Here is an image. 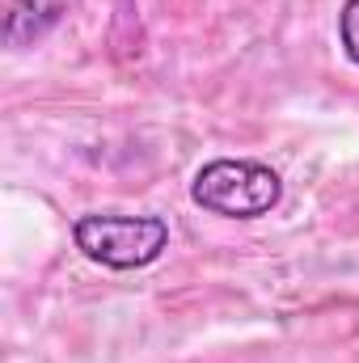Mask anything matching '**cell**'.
<instances>
[{
	"label": "cell",
	"mask_w": 359,
	"mask_h": 363,
	"mask_svg": "<svg viewBox=\"0 0 359 363\" xmlns=\"http://www.w3.org/2000/svg\"><path fill=\"white\" fill-rule=\"evenodd\" d=\"M190 199L211 211V216H224V220H258L279 207L283 199V182L279 174L263 165V161H233V157H220V161H207L194 182H190Z\"/></svg>",
	"instance_id": "7a4b0ae2"
},
{
	"label": "cell",
	"mask_w": 359,
	"mask_h": 363,
	"mask_svg": "<svg viewBox=\"0 0 359 363\" xmlns=\"http://www.w3.org/2000/svg\"><path fill=\"white\" fill-rule=\"evenodd\" d=\"M338 38H343L347 60L359 68V0H347L343 4V13H338Z\"/></svg>",
	"instance_id": "3957f363"
},
{
	"label": "cell",
	"mask_w": 359,
	"mask_h": 363,
	"mask_svg": "<svg viewBox=\"0 0 359 363\" xmlns=\"http://www.w3.org/2000/svg\"><path fill=\"white\" fill-rule=\"evenodd\" d=\"M77 250L106 267V271H140L153 267L170 245V224L161 216H114V211H89L72 224Z\"/></svg>",
	"instance_id": "6da1fadb"
}]
</instances>
